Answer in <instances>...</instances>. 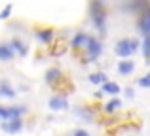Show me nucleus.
Returning a JSON list of instances; mask_svg holds the SVG:
<instances>
[{"label": "nucleus", "mask_w": 150, "mask_h": 136, "mask_svg": "<svg viewBox=\"0 0 150 136\" xmlns=\"http://www.w3.org/2000/svg\"><path fill=\"white\" fill-rule=\"evenodd\" d=\"M120 106H122V100L120 98H112V100H108V102L105 104V112L106 114H114V112L120 110Z\"/></svg>", "instance_id": "16"}, {"label": "nucleus", "mask_w": 150, "mask_h": 136, "mask_svg": "<svg viewBox=\"0 0 150 136\" xmlns=\"http://www.w3.org/2000/svg\"><path fill=\"white\" fill-rule=\"evenodd\" d=\"M148 63H150V61H148Z\"/></svg>", "instance_id": "24"}, {"label": "nucleus", "mask_w": 150, "mask_h": 136, "mask_svg": "<svg viewBox=\"0 0 150 136\" xmlns=\"http://www.w3.org/2000/svg\"><path fill=\"white\" fill-rule=\"evenodd\" d=\"M106 81V74L105 72H93L89 76V83H95V85H101Z\"/></svg>", "instance_id": "17"}, {"label": "nucleus", "mask_w": 150, "mask_h": 136, "mask_svg": "<svg viewBox=\"0 0 150 136\" xmlns=\"http://www.w3.org/2000/svg\"><path fill=\"white\" fill-rule=\"evenodd\" d=\"M27 114L25 106H0V119H13V117H21Z\"/></svg>", "instance_id": "4"}, {"label": "nucleus", "mask_w": 150, "mask_h": 136, "mask_svg": "<svg viewBox=\"0 0 150 136\" xmlns=\"http://www.w3.org/2000/svg\"><path fill=\"white\" fill-rule=\"evenodd\" d=\"M59 76H61V70L59 68H50L48 72H46V81H48V83H53L55 80H59Z\"/></svg>", "instance_id": "18"}, {"label": "nucleus", "mask_w": 150, "mask_h": 136, "mask_svg": "<svg viewBox=\"0 0 150 136\" xmlns=\"http://www.w3.org/2000/svg\"><path fill=\"white\" fill-rule=\"evenodd\" d=\"M88 40H89V34L88 32H76L72 36V40H70V45L72 47H86V44H88Z\"/></svg>", "instance_id": "10"}, {"label": "nucleus", "mask_w": 150, "mask_h": 136, "mask_svg": "<svg viewBox=\"0 0 150 136\" xmlns=\"http://www.w3.org/2000/svg\"><path fill=\"white\" fill-rule=\"evenodd\" d=\"M125 95L131 98V96H133V89H131V87H127V89H125Z\"/></svg>", "instance_id": "23"}, {"label": "nucleus", "mask_w": 150, "mask_h": 136, "mask_svg": "<svg viewBox=\"0 0 150 136\" xmlns=\"http://www.w3.org/2000/svg\"><path fill=\"white\" fill-rule=\"evenodd\" d=\"M0 127H2L4 133H10V134H13V133H21V130H23V121H21V117L4 119Z\"/></svg>", "instance_id": "7"}, {"label": "nucleus", "mask_w": 150, "mask_h": 136, "mask_svg": "<svg viewBox=\"0 0 150 136\" xmlns=\"http://www.w3.org/2000/svg\"><path fill=\"white\" fill-rule=\"evenodd\" d=\"M55 32L51 29H44V30H36V38L42 42V44H51L53 42Z\"/></svg>", "instance_id": "13"}, {"label": "nucleus", "mask_w": 150, "mask_h": 136, "mask_svg": "<svg viewBox=\"0 0 150 136\" xmlns=\"http://www.w3.org/2000/svg\"><path fill=\"white\" fill-rule=\"evenodd\" d=\"M74 114H76L80 119H84V121H93V117H95V112H93L91 108H88V106L74 108Z\"/></svg>", "instance_id": "8"}, {"label": "nucleus", "mask_w": 150, "mask_h": 136, "mask_svg": "<svg viewBox=\"0 0 150 136\" xmlns=\"http://www.w3.org/2000/svg\"><path fill=\"white\" fill-rule=\"evenodd\" d=\"M137 29L143 36H150V6L144 11H141V17L137 21Z\"/></svg>", "instance_id": "5"}, {"label": "nucleus", "mask_w": 150, "mask_h": 136, "mask_svg": "<svg viewBox=\"0 0 150 136\" xmlns=\"http://www.w3.org/2000/svg\"><path fill=\"white\" fill-rule=\"evenodd\" d=\"M86 49H88V63H95V61L101 57L105 45H103L99 40H95L93 36H89L88 44H86Z\"/></svg>", "instance_id": "3"}, {"label": "nucleus", "mask_w": 150, "mask_h": 136, "mask_svg": "<svg viewBox=\"0 0 150 136\" xmlns=\"http://www.w3.org/2000/svg\"><path fill=\"white\" fill-rule=\"evenodd\" d=\"M133 70H135V63L133 61H122V63H118V74L120 76H129V74H133Z\"/></svg>", "instance_id": "11"}, {"label": "nucleus", "mask_w": 150, "mask_h": 136, "mask_svg": "<svg viewBox=\"0 0 150 136\" xmlns=\"http://www.w3.org/2000/svg\"><path fill=\"white\" fill-rule=\"evenodd\" d=\"M11 10H13V6H11V4H8V6L0 11V19H8V17H10V13H11Z\"/></svg>", "instance_id": "21"}, {"label": "nucleus", "mask_w": 150, "mask_h": 136, "mask_svg": "<svg viewBox=\"0 0 150 136\" xmlns=\"http://www.w3.org/2000/svg\"><path fill=\"white\" fill-rule=\"evenodd\" d=\"M48 106H50L51 112H63V110L69 108V98H67L65 95H53L50 98Z\"/></svg>", "instance_id": "6"}, {"label": "nucleus", "mask_w": 150, "mask_h": 136, "mask_svg": "<svg viewBox=\"0 0 150 136\" xmlns=\"http://www.w3.org/2000/svg\"><path fill=\"white\" fill-rule=\"evenodd\" d=\"M106 0H89V19L99 34H106V11H105Z\"/></svg>", "instance_id": "1"}, {"label": "nucleus", "mask_w": 150, "mask_h": 136, "mask_svg": "<svg viewBox=\"0 0 150 136\" xmlns=\"http://www.w3.org/2000/svg\"><path fill=\"white\" fill-rule=\"evenodd\" d=\"M143 55H144V59H146V63L150 61V36H144V40H143Z\"/></svg>", "instance_id": "19"}, {"label": "nucleus", "mask_w": 150, "mask_h": 136, "mask_svg": "<svg viewBox=\"0 0 150 136\" xmlns=\"http://www.w3.org/2000/svg\"><path fill=\"white\" fill-rule=\"evenodd\" d=\"M139 87H150V72L146 74V76H143V77H139Z\"/></svg>", "instance_id": "20"}, {"label": "nucleus", "mask_w": 150, "mask_h": 136, "mask_svg": "<svg viewBox=\"0 0 150 136\" xmlns=\"http://www.w3.org/2000/svg\"><path fill=\"white\" fill-rule=\"evenodd\" d=\"M139 47H141L139 40H135V38H124V40L116 42V45H114V53H116L118 57L129 59V57H131Z\"/></svg>", "instance_id": "2"}, {"label": "nucleus", "mask_w": 150, "mask_h": 136, "mask_svg": "<svg viewBox=\"0 0 150 136\" xmlns=\"http://www.w3.org/2000/svg\"><path fill=\"white\" fill-rule=\"evenodd\" d=\"M72 134H76V136H88V130H72Z\"/></svg>", "instance_id": "22"}, {"label": "nucleus", "mask_w": 150, "mask_h": 136, "mask_svg": "<svg viewBox=\"0 0 150 136\" xmlns=\"http://www.w3.org/2000/svg\"><path fill=\"white\" fill-rule=\"evenodd\" d=\"M101 91L103 93H108V95H118V93L122 91V87L118 83H114V81H108V80H106L105 83H101Z\"/></svg>", "instance_id": "14"}, {"label": "nucleus", "mask_w": 150, "mask_h": 136, "mask_svg": "<svg viewBox=\"0 0 150 136\" xmlns=\"http://www.w3.org/2000/svg\"><path fill=\"white\" fill-rule=\"evenodd\" d=\"M15 57V51L11 49L10 44H0V61L2 63H10V61H13Z\"/></svg>", "instance_id": "9"}, {"label": "nucleus", "mask_w": 150, "mask_h": 136, "mask_svg": "<svg viewBox=\"0 0 150 136\" xmlns=\"http://www.w3.org/2000/svg\"><path fill=\"white\" fill-rule=\"evenodd\" d=\"M0 96H6V98H13V96H15V89L11 87L8 81H0Z\"/></svg>", "instance_id": "15"}, {"label": "nucleus", "mask_w": 150, "mask_h": 136, "mask_svg": "<svg viewBox=\"0 0 150 136\" xmlns=\"http://www.w3.org/2000/svg\"><path fill=\"white\" fill-rule=\"evenodd\" d=\"M10 45H11V49H13V51L17 53L19 57H27V53H29V49H27V45L23 44L21 40H17V38H13V40L10 42Z\"/></svg>", "instance_id": "12"}]
</instances>
